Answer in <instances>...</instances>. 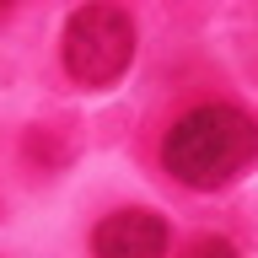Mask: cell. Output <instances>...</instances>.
I'll use <instances>...</instances> for the list:
<instances>
[{"label": "cell", "mask_w": 258, "mask_h": 258, "mask_svg": "<svg viewBox=\"0 0 258 258\" xmlns=\"http://www.w3.org/2000/svg\"><path fill=\"white\" fill-rule=\"evenodd\" d=\"M258 161V118H247L231 102H199L167 129L161 167L194 194L231 188Z\"/></svg>", "instance_id": "obj_1"}, {"label": "cell", "mask_w": 258, "mask_h": 258, "mask_svg": "<svg viewBox=\"0 0 258 258\" xmlns=\"http://www.w3.org/2000/svg\"><path fill=\"white\" fill-rule=\"evenodd\" d=\"M135 16L113 0H86L70 11L64 22V38H59V59H64V76L86 86V92H108L113 81H124V70L135 64Z\"/></svg>", "instance_id": "obj_2"}, {"label": "cell", "mask_w": 258, "mask_h": 258, "mask_svg": "<svg viewBox=\"0 0 258 258\" xmlns=\"http://www.w3.org/2000/svg\"><path fill=\"white\" fill-rule=\"evenodd\" d=\"M167 247H172V231L145 205L108 210L92 226V258H167Z\"/></svg>", "instance_id": "obj_3"}, {"label": "cell", "mask_w": 258, "mask_h": 258, "mask_svg": "<svg viewBox=\"0 0 258 258\" xmlns=\"http://www.w3.org/2000/svg\"><path fill=\"white\" fill-rule=\"evenodd\" d=\"M177 258H237V247H231L226 237H199V242H188Z\"/></svg>", "instance_id": "obj_4"}, {"label": "cell", "mask_w": 258, "mask_h": 258, "mask_svg": "<svg viewBox=\"0 0 258 258\" xmlns=\"http://www.w3.org/2000/svg\"><path fill=\"white\" fill-rule=\"evenodd\" d=\"M6 6H11V0H0V11H6Z\"/></svg>", "instance_id": "obj_5"}]
</instances>
